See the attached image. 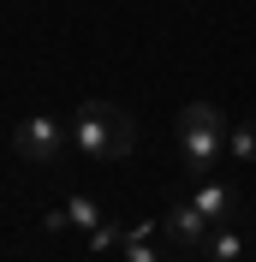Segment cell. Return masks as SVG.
Returning <instances> with one entry per match:
<instances>
[{
    "mask_svg": "<svg viewBox=\"0 0 256 262\" xmlns=\"http://www.w3.org/2000/svg\"><path fill=\"white\" fill-rule=\"evenodd\" d=\"M191 203H197V209L208 214V221H215V227H221V221H232V203H239V191H232L226 179H197Z\"/></svg>",
    "mask_w": 256,
    "mask_h": 262,
    "instance_id": "5",
    "label": "cell"
},
{
    "mask_svg": "<svg viewBox=\"0 0 256 262\" xmlns=\"http://www.w3.org/2000/svg\"><path fill=\"white\" fill-rule=\"evenodd\" d=\"M66 214H72V227H83V232H96L101 221H108L96 196H72V203H66Z\"/></svg>",
    "mask_w": 256,
    "mask_h": 262,
    "instance_id": "8",
    "label": "cell"
},
{
    "mask_svg": "<svg viewBox=\"0 0 256 262\" xmlns=\"http://www.w3.org/2000/svg\"><path fill=\"white\" fill-rule=\"evenodd\" d=\"M119 238H125V221H101V227L90 232V250L108 256V250H119Z\"/></svg>",
    "mask_w": 256,
    "mask_h": 262,
    "instance_id": "9",
    "label": "cell"
},
{
    "mask_svg": "<svg viewBox=\"0 0 256 262\" xmlns=\"http://www.w3.org/2000/svg\"><path fill=\"white\" fill-rule=\"evenodd\" d=\"M42 227H48V232H66V227H72V214H66V209H48V221H42Z\"/></svg>",
    "mask_w": 256,
    "mask_h": 262,
    "instance_id": "10",
    "label": "cell"
},
{
    "mask_svg": "<svg viewBox=\"0 0 256 262\" xmlns=\"http://www.w3.org/2000/svg\"><path fill=\"white\" fill-rule=\"evenodd\" d=\"M179 155L191 167V179H208L215 161L226 155V119L215 101H191V107H179Z\"/></svg>",
    "mask_w": 256,
    "mask_h": 262,
    "instance_id": "2",
    "label": "cell"
},
{
    "mask_svg": "<svg viewBox=\"0 0 256 262\" xmlns=\"http://www.w3.org/2000/svg\"><path fill=\"white\" fill-rule=\"evenodd\" d=\"M131 143H137V131H131L125 107H113V101H83L78 114H72V149H78V155L125 161Z\"/></svg>",
    "mask_w": 256,
    "mask_h": 262,
    "instance_id": "1",
    "label": "cell"
},
{
    "mask_svg": "<svg viewBox=\"0 0 256 262\" xmlns=\"http://www.w3.org/2000/svg\"><path fill=\"white\" fill-rule=\"evenodd\" d=\"M208 227H215V221H208V214L197 209V203H173V209L161 214V232L173 238V250H203Z\"/></svg>",
    "mask_w": 256,
    "mask_h": 262,
    "instance_id": "4",
    "label": "cell"
},
{
    "mask_svg": "<svg viewBox=\"0 0 256 262\" xmlns=\"http://www.w3.org/2000/svg\"><path fill=\"white\" fill-rule=\"evenodd\" d=\"M203 256H208V262H239V256H244V238H239V227H232V221L208 227V238H203Z\"/></svg>",
    "mask_w": 256,
    "mask_h": 262,
    "instance_id": "6",
    "label": "cell"
},
{
    "mask_svg": "<svg viewBox=\"0 0 256 262\" xmlns=\"http://www.w3.org/2000/svg\"><path fill=\"white\" fill-rule=\"evenodd\" d=\"M66 137H72V131H66L60 119H48V114H30L24 125L12 131V149L24 155V161H36V167H54V161L66 155Z\"/></svg>",
    "mask_w": 256,
    "mask_h": 262,
    "instance_id": "3",
    "label": "cell"
},
{
    "mask_svg": "<svg viewBox=\"0 0 256 262\" xmlns=\"http://www.w3.org/2000/svg\"><path fill=\"white\" fill-rule=\"evenodd\" d=\"M226 155H232V161H256V119L226 125Z\"/></svg>",
    "mask_w": 256,
    "mask_h": 262,
    "instance_id": "7",
    "label": "cell"
}]
</instances>
